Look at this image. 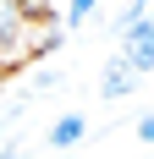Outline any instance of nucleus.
<instances>
[{"mask_svg": "<svg viewBox=\"0 0 154 159\" xmlns=\"http://www.w3.org/2000/svg\"><path fill=\"white\" fill-rule=\"evenodd\" d=\"M22 6H28V11H33V16H39V11H44V0H22Z\"/></svg>", "mask_w": 154, "mask_h": 159, "instance_id": "nucleus-8", "label": "nucleus"}, {"mask_svg": "<svg viewBox=\"0 0 154 159\" xmlns=\"http://www.w3.org/2000/svg\"><path fill=\"white\" fill-rule=\"evenodd\" d=\"M83 137H88V115H83V110H77V115H61V121L50 126V148H77Z\"/></svg>", "mask_w": 154, "mask_h": 159, "instance_id": "nucleus-4", "label": "nucleus"}, {"mask_svg": "<svg viewBox=\"0 0 154 159\" xmlns=\"http://www.w3.org/2000/svg\"><path fill=\"white\" fill-rule=\"evenodd\" d=\"M138 66L127 61V55H110L105 71H99V99H127V93H138Z\"/></svg>", "mask_w": 154, "mask_h": 159, "instance_id": "nucleus-2", "label": "nucleus"}, {"mask_svg": "<svg viewBox=\"0 0 154 159\" xmlns=\"http://www.w3.org/2000/svg\"><path fill=\"white\" fill-rule=\"evenodd\" d=\"M116 39H121V55L138 66V71H154V16H143V22H132V28H121Z\"/></svg>", "mask_w": 154, "mask_h": 159, "instance_id": "nucleus-1", "label": "nucleus"}, {"mask_svg": "<svg viewBox=\"0 0 154 159\" xmlns=\"http://www.w3.org/2000/svg\"><path fill=\"white\" fill-rule=\"evenodd\" d=\"M99 6H105V0H66V11H61V22H66V28H83V22H88V16L99 11Z\"/></svg>", "mask_w": 154, "mask_h": 159, "instance_id": "nucleus-5", "label": "nucleus"}, {"mask_svg": "<svg viewBox=\"0 0 154 159\" xmlns=\"http://www.w3.org/2000/svg\"><path fill=\"white\" fill-rule=\"evenodd\" d=\"M55 88H61V71L39 66V71H33V93H55Z\"/></svg>", "mask_w": 154, "mask_h": 159, "instance_id": "nucleus-6", "label": "nucleus"}, {"mask_svg": "<svg viewBox=\"0 0 154 159\" xmlns=\"http://www.w3.org/2000/svg\"><path fill=\"white\" fill-rule=\"evenodd\" d=\"M132 132H138V143H143V148H154V115H143Z\"/></svg>", "mask_w": 154, "mask_h": 159, "instance_id": "nucleus-7", "label": "nucleus"}, {"mask_svg": "<svg viewBox=\"0 0 154 159\" xmlns=\"http://www.w3.org/2000/svg\"><path fill=\"white\" fill-rule=\"evenodd\" d=\"M28 6L22 0H0V49H11L17 39H22V28H28Z\"/></svg>", "mask_w": 154, "mask_h": 159, "instance_id": "nucleus-3", "label": "nucleus"}]
</instances>
